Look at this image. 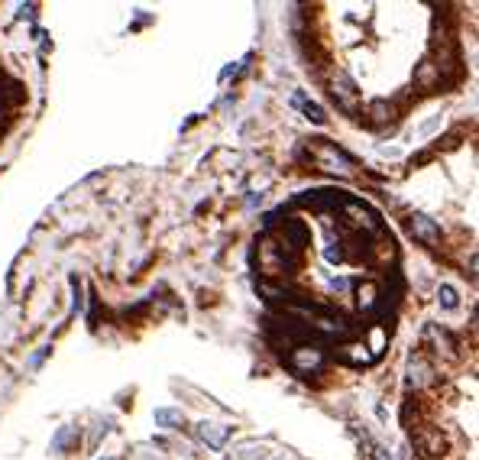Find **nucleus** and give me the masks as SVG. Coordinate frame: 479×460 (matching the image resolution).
Here are the masks:
<instances>
[{"mask_svg":"<svg viewBox=\"0 0 479 460\" xmlns=\"http://www.w3.org/2000/svg\"><path fill=\"white\" fill-rule=\"evenodd\" d=\"M302 159L308 166L321 169V172H330V176H350L353 172V159L340 146H334L328 140H304Z\"/></svg>","mask_w":479,"mask_h":460,"instance_id":"obj_1","label":"nucleus"},{"mask_svg":"<svg viewBox=\"0 0 479 460\" xmlns=\"http://www.w3.org/2000/svg\"><path fill=\"white\" fill-rule=\"evenodd\" d=\"M434 383H440V373L434 367V357L428 350L414 347L408 353V363H405V386L408 393H421V389H431Z\"/></svg>","mask_w":479,"mask_h":460,"instance_id":"obj_2","label":"nucleus"},{"mask_svg":"<svg viewBox=\"0 0 479 460\" xmlns=\"http://www.w3.org/2000/svg\"><path fill=\"white\" fill-rule=\"evenodd\" d=\"M285 363L298 373V376H314V373H321L324 363H328V350H324L321 343H311V341L295 343L292 350H288Z\"/></svg>","mask_w":479,"mask_h":460,"instance_id":"obj_3","label":"nucleus"},{"mask_svg":"<svg viewBox=\"0 0 479 460\" xmlns=\"http://www.w3.org/2000/svg\"><path fill=\"white\" fill-rule=\"evenodd\" d=\"M408 438H412L414 451H418V457H444L447 454V435L444 428H438L434 421H418V425L408 431Z\"/></svg>","mask_w":479,"mask_h":460,"instance_id":"obj_4","label":"nucleus"},{"mask_svg":"<svg viewBox=\"0 0 479 460\" xmlns=\"http://www.w3.org/2000/svg\"><path fill=\"white\" fill-rule=\"evenodd\" d=\"M421 341L428 343L431 357H447V360L457 357V334L447 331L444 324H438V321H428V324L421 327Z\"/></svg>","mask_w":479,"mask_h":460,"instance_id":"obj_5","label":"nucleus"},{"mask_svg":"<svg viewBox=\"0 0 479 460\" xmlns=\"http://www.w3.org/2000/svg\"><path fill=\"white\" fill-rule=\"evenodd\" d=\"M328 91L330 98L337 100V107L344 110V114H363L360 107V94H356V84L350 81V75H344V72H334V75L328 78Z\"/></svg>","mask_w":479,"mask_h":460,"instance_id":"obj_6","label":"nucleus"},{"mask_svg":"<svg viewBox=\"0 0 479 460\" xmlns=\"http://www.w3.org/2000/svg\"><path fill=\"white\" fill-rule=\"evenodd\" d=\"M405 227H408V234H412L418 243H424V247H431V250H440V243H444L440 227L434 224L424 211H408V214H405Z\"/></svg>","mask_w":479,"mask_h":460,"instance_id":"obj_7","label":"nucleus"},{"mask_svg":"<svg viewBox=\"0 0 479 460\" xmlns=\"http://www.w3.org/2000/svg\"><path fill=\"white\" fill-rule=\"evenodd\" d=\"M360 117H366V126H372V130H389V126L398 124L402 110L396 107V100H372L363 107Z\"/></svg>","mask_w":479,"mask_h":460,"instance_id":"obj_8","label":"nucleus"},{"mask_svg":"<svg viewBox=\"0 0 479 460\" xmlns=\"http://www.w3.org/2000/svg\"><path fill=\"white\" fill-rule=\"evenodd\" d=\"M412 88L418 94H434V91H444L447 84H444V78H440V72H438V65H434V62H431V59H421L418 65H414Z\"/></svg>","mask_w":479,"mask_h":460,"instance_id":"obj_9","label":"nucleus"},{"mask_svg":"<svg viewBox=\"0 0 479 460\" xmlns=\"http://www.w3.org/2000/svg\"><path fill=\"white\" fill-rule=\"evenodd\" d=\"M198 435H201L210 447H224V441L230 438V428H224V425H201V428H198Z\"/></svg>","mask_w":479,"mask_h":460,"instance_id":"obj_10","label":"nucleus"},{"mask_svg":"<svg viewBox=\"0 0 479 460\" xmlns=\"http://www.w3.org/2000/svg\"><path fill=\"white\" fill-rule=\"evenodd\" d=\"M292 104H295V107H302L304 114H308V120H314V124H324V120H328V114H324L318 104H311V100L304 98V94H295Z\"/></svg>","mask_w":479,"mask_h":460,"instance_id":"obj_11","label":"nucleus"},{"mask_svg":"<svg viewBox=\"0 0 479 460\" xmlns=\"http://www.w3.org/2000/svg\"><path fill=\"white\" fill-rule=\"evenodd\" d=\"M438 301H440V308H444V311H454L457 305H460V292H457L450 282H444L438 289Z\"/></svg>","mask_w":479,"mask_h":460,"instance_id":"obj_12","label":"nucleus"},{"mask_svg":"<svg viewBox=\"0 0 479 460\" xmlns=\"http://www.w3.org/2000/svg\"><path fill=\"white\" fill-rule=\"evenodd\" d=\"M463 140V130H450V133H444L440 140H434V146H431V152H447V150H457Z\"/></svg>","mask_w":479,"mask_h":460,"instance_id":"obj_13","label":"nucleus"},{"mask_svg":"<svg viewBox=\"0 0 479 460\" xmlns=\"http://www.w3.org/2000/svg\"><path fill=\"white\" fill-rule=\"evenodd\" d=\"M185 421V415L178 409H156V425H162V428H175V425H182Z\"/></svg>","mask_w":479,"mask_h":460,"instance_id":"obj_14","label":"nucleus"},{"mask_svg":"<svg viewBox=\"0 0 479 460\" xmlns=\"http://www.w3.org/2000/svg\"><path fill=\"white\" fill-rule=\"evenodd\" d=\"M389 341V331H382V327H372L370 331V347H372V357H379L382 353V347H386Z\"/></svg>","mask_w":479,"mask_h":460,"instance_id":"obj_15","label":"nucleus"},{"mask_svg":"<svg viewBox=\"0 0 479 460\" xmlns=\"http://www.w3.org/2000/svg\"><path fill=\"white\" fill-rule=\"evenodd\" d=\"M440 124H444V117H440V114H434V117H428L424 124L418 126V133H421V136H434V133H438V126H440Z\"/></svg>","mask_w":479,"mask_h":460,"instance_id":"obj_16","label":"nucleus"},{"mask_svg":"<svg viewBox=\"0 0 479 460\" xmlns=\"http://www.w3.org/2000/svg\"><path fill=\"white\" fill-rule=\"evenodd\" d=\"M72 282V292H75V311H81L84 308V298H81V282H78V276H72L68 279Z\"/></svg>","mask_w":479,"mask_h":460,"instance_id":"obj_17","label":"nucleus"},{"mask_svg":"<svg viewBox=\"0 0 479 460\" xmlns=\"http://www.w3.org/2000/svg\"><path fill=\"white\" fill-rule=\"evenodd\" d=\"M466 272H470V279L479 285V250L470 256V266H466Z\"/></svg>","mask_w":479,"mask_h":460,"instance_id":"obj_18","label":"nucleus"},{"mask_svg":"<svg viewBox=\"0 0 479 460\" xmlns=\"http://www.w3.org/2000/svg\"><path fill=\"white\" fill-rule=\"evenodd\" d=\"M372 460H389V454H386V451H382V447H379V444H376V447H372Z\"/></svg>","mask_w":479,"mask_h":460,"instance_id":"obj_19","label":"nucleus"},{"mask_svg":"<svg viewBox=\"0 0 479 460\" xmlns=\"http://www.w3.org/2000/svg\"><path fill=\"white\" fill-rule=\"evenodd\" d=\"M470 324H473V334L479 337V305H476V311H473V321H470Z\"/></svg>","mask_w":479,"mask_h":460,"instance_id":"obj_20","label":"nucleus"},{"mask_svg":"<svg viewBox=\"0 0 479 460\" xmlns=\"http://www.w3.org/2000/svg\"><path fill=\"white\" fill-rule=\"evenodd\" d=\"M428 285H431V279L421 272V276H418V289H421V292H428Z\"/></svg>","mask_w":479,"mask_h":460,"instance_id":"obj_21","label":"nucleus"},{"mask_svg":"<svg viewBox=\"0 0 479 460\" xmlns=\"http://www.w3.org/2000/svg\"><path fill=\"white\" fill-rule=\"evenodd\" d=\"M46 353H49V347H42V350L36 353V357H33V367H39V363H42V357H46Z\"/></svg>","mask_w":479,"mask_h":460,"instance_id":"obj_22","label":"nucleus"},{"mask_svg":"<svg viewBox=\"0 0 479 460\" xmlns=\"http://www.w3.org/2000/svg\"><path fill=\"white\" fill-rule=\"evenodd\" d=\"M470 65H476V68H479V46H476V49H473V55H470Z\"/></svg>","mask_w":479,"mask_h":460,"instance_id":"obj_23","label":"nucleus"},{"mask_svg":"<svg viewBox=\"0 0 479 460\" xmlns=\"http://www.w3.org/2000/svg\"><path fill=\"white\" fill-rule=\"evenodd\" d=\"M418 460H444V457H418Z\"/></svg>","mask_w":479,"mask_h":460,"instance_id":"obj_24","label":"nucleus"}]
</instances>
